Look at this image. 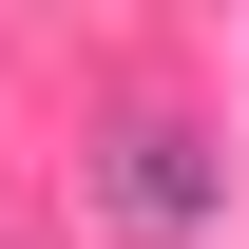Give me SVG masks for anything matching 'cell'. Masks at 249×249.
<instances>
[{
    "instance_id": "obj_1",
    "label": "cell",
    "mask_w": 249,
    "mask_h": 249,
    "mask_svg": "<svg viewBox=\"0 0 249 249\" xmlns=\"http://www.w3.org/2000/svg\"><path fill=\"white\" fill-rule=\"evenodd\" d=\"M96 230H134V249H211V230H230V154H211V115L115 96V115H96Z\"/></svg>"
}]
</instances>
